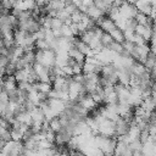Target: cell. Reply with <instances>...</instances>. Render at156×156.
Here are the masks:
<instances>
[{
	"instance_id": "obj_1",
	"label": "cell",
	"mask_w": 156,
	"mask_h": 156,
	"mask_svg": "<svg viewBox=\"0 0 156 156\" xmlns=\"http://www.w3.org/2000/svg\"><path fill=\"white\" fill-rule=\"evenodd\" d=\"M55 61H56V52L52 49L35 51V62L41 63L46 68H51L52 66H55Z\"/></svg>"
},
{
	"instance_id": "obj_2",
	"label": "cell",
	"mask_w": 156,
	"mask_h": 156,
	"mask_svg": "<svg viewBox=\"0 0 156 156\" xmlns=\"http://www.w3.org/2000/svg\"><path fill=\"white\" fill-rule=\"evenodd\" d=\"M98 133L101 134V135H105V136H116L115 122L112 119H110V118H104L99 123Z\"/></svg>"
},
{
	"instance_id": "obj_3",
	"label": "cell",
	"mask_w": 156,
	"mask_h": 156,
	"mask_svg": "<svg viewBox=\"0 0 156 156\" xmlns=\"http://www.w3.org/2000/svg\"><path fill=\"white\" fill-rule=\"evenodd\" d=\"M118 10H119V15L123 18H126V20L134 18L135 15H136V12H138L135 5L134 4H130V2H127V1H123L122 5L118 7Z\"/></svg>"
},
{
	"instance_id": "obj_4",
	"label": "cell",
	"mask_w": 156,
	"mask_h": 156,
	"mask_svg": "<svg viewBox=\"0 0 156 156\" xmlns=\"http://www.w3.org/2000/svg\"><path fill=\"white\" fill-rule=\"evenodd\" d=\"M96 26H98L99 28H101L102 32H106V33H110L111 30H113V29L116 28L115 22H113L107 15L101 16V17L96 21Z\"/></svg>"
},
{
	"instance_id": "obj_5",
	"label": "cell",
	"mask_w": 156,
	"mask_h": 156,
	"mask_svg": "<svg viewBox=\"0 0 156 156\" xmlns=\"http://www.w3.org/2000/svg\"><path fill=\"white\" fill-rule=\"evenodd\" d=\"M66 102L62 99H55V98H48V105L50 106V108L55 112L56 116H58L61 112H63V110L66 108Z\"/></svg>"
},
{
	"instance_id": "obj_6",
	"label": "cell",
	"mask_w": 156,
	"mask_h": 156,
	"mask_svg": "<svg viewBox=\"0 0 156 156\" xmlns=\"http://www.w3.org/2000/svg\"><path fill=\"white\" fill-rule=\"evenodd\" d=\"M130 127V121L123 118V117H119L116 122H115V132H116V135L119 136V135H126L128 129Z\"/></svg>"
},
{
	"instance_id": "obj_7",
	"label": "cell",
	"mask_w": 156,
	"mask_h": 156,
	"mask_svg": "<svg viewBox=\"0 0 156 156\" xmlns=\"http://www.w3.org/2000/svg\"><path fill=\"white\" fill-rule=\"evenodd\" d=\"M85 15L88 16V17H90L91 20H94V21H98L101 16H104L105 13L98 7V6H95L94 4H91L90 6H88L87 7V10H85Z\"/></svg>"
},
{
	"instance_id": "obj_8",
	"label": "cell",
	"mask_w": 156,
	"mask_h": 156,
	"mask_svg": "<svg viewBox=\"0 0 156 156\" xmlns=\"http://www.w3.org/2000/svg\"><path fill=\"white\" fill-rule=\"evenodd\" d=\"M68 56L72 57L74 61L79 62V63H84L85 57H87V56H85L84 54H82L76 46H71V48L68 49Z\"/></svg>"
},
{
	"instance_id": "obj_9",
	"label": "cell",
	"mask_w": 156,
	"mask_h": 156,
	"mask_svg": "<svg viewBox=\"0 0 156 156\" xmlns=\"http://www.w3.org/2000/svg\"><path fill=\"white\" fill-rule=\"evenodd\" d=\"M2 89L7 93L10 90H13V89H17V80L15 78V76H6L4 78V85H2Z\"/></svg>"
},
{
	"instance_id": "obj_10",
	"label": "cell",
	"mask_w": 156,
	"mask_h": 156,
	"mask_svg": "<svg viewBox=\"0 0 156 156\" xmlns=\"http://www.w3.org/2000/svg\"><path fill=\"white\" fill-rule=\"evenodd\" d=\"M15 118H16L20 123H23V124H26V126H28V127H30V124H32V116H30V113H29L28 111H26V110H22L20 113H17V115L15 116Z\"/></svg>"
},
{
	"instance_id": "obj_11",
	"label": "cell",
	"mask_w": 156,
	"mask_h": 156,
	"mask_svg": "<svg viewBox=\"0 0 156 156\" xmlns=\"http://www.w3.org/2000/svg\"><path fill=\"white\" fill-rule=\"evenodd\" d=\"M155 63H156V55L150 50V52L147 54V56H146V58H145V61H144V66H145V68L147 69V71H150L154 66H155Z\"/></svg>"
},
{
	"instance_id": "obj_12",
	"label": "cell",
	"mask_w": 156,
	"mask_h": 156,
	"mask_svg": "<svg viewBox=\"0 0 156 156\" xmlns=\"http://www.w3.org/2000/svg\"><path fill=\"white\" fill-rule=\"evenodd\" d=\"M110 35H111V38L115 40V41H118V43H123L126 39H124V34H123V30L122 29H119V28H115L113 30H111L110 33H108Z\"/></svg>"
},
{
	"instance_id": "obj_13",
	"label": "cell",
	"mask_w": 156,
	"mask_h": 156,
	"mask_svg": "<svg viewBox=\"0 0 156 156\" xmlns=\"http://www.w3.org/2000/svg\"><path fill=\"white\" fill-rule=\"evenodd\" d=\"M65 23L58 17H50V29L51 30H60Z\"/></svg>"
},
{
	"instance_id": "obj_14",
	"label": "cell",
	"mask_w": 156,
	"mask_h": 156,
	"mask_svg": "<svg viewBox=\"0 0 156 156\" xmlns=\"http://www.w3.org/2000/svg\"><path fill=\"white\" fill-rule=\"evenodd\" d=\"M49 127H50V129H51L54 133H57V132L61 130L62 124H61V122H60L58 116H57V117H54L51 121H49Z\"/></svg>"
},
{
	"instance_id": "obj_15",
	"label": "cell",
	"mask_w": 156,
	"mask_h": 156,
	"mask_svg": "<svg viewBox=\"0 0 156 156\" xmlns=\"http://www.w3.org/2000/svg\"><path fill=\"white\" fill-rule=\"evenodd\" d=\"M60 33H61V37H62V38H68V39H71V38L76 37V35L73 34L72 28H71L69 24H63L62 28L60 29Z\"/></svg>"
},
{
	"instance_id": "obj_16",
	"label": "cell",
	"mask_w": 156,
	"mask_h": 156,
	"mask_svg": "<svg viewBox=\"0 0 156 156\" xmlns=\"http://www.w3.org/2000/svg\"><path fill=\"white\" fill-rule=\"evenodd\" d=\"M34 46H35V49L37 50H49V49H51L50 48V44H49V41L46 40V39H37L35 40V43H34Z\"/></svg>"
},
{
	"instance_id": "obj_17",
	"label": "cell",
	"mask_w": 156,
	"mask_h": 156,
	"mask_svg": "<svg viewBox=\"0 0 156 156\" xmlns=\"http://www.w3.org/2000/svg\"><path fill=\"white\" fill-rule=\"evenodd\" d=\"M100 41H101V44H102V46L104 48H108L110 46V44L113 41V39L111 38V35L108 34V33H106V32H104L102 34H101V37H100Z\"/></svg>"
},
{
	"instance_id": "obj_18",
	"label": "cell",
	"mask_w": 156,
	"mask_h": 156,
	"mask_svg": "<svg viewBox=\"0 0 156 156\" xmlns=\"http://www.w3.org/2000/svg\"><path fill=\"white\" fill-rule=\"evenodd\" d=\"M107 49H110V50H112V51H115V52H117V54H122V52H123L122 43H118V41H115V40L110 44V46H108Z\"/></svg>"
},
{
	"instance_id": "obj_19",
	"label": "cell",
	"mask_w": 156,
	"mask_h": 156,
	"mask_svg": "<svg viewBox=\"0 0 156 156\" xmlns=\"http://www.w3.org/2000/svg\"><path fill=\"white\" fill-rule=\"evenodd\" d=\"M15 72H16V66H15V63L9 62V65L5 67V74H6V76H13Z\"/></svg>"
},
{
	"instance_id": "obj_20",
	"label": "cell",
	"mask_w": 156,
	"mask_h": 156,
	"mask_svg": "<svg viewBox=\"0 0 156 156\" xmlns=\"http://www.w3.org/2000/svg\"><path fill=\"white\" fill-rule=\"evenodd\" d=\"M0 5L2 9H7V10H12V4L11 0H0Z\"/></svg>"
},
{
	"instance_id": "obj_21",
	"label": "cell",
	"mask_w": 156,
	"mask_h": 156,
	"mask_svg": "<svg viewBox=\"0 0 156 156\" xmlns=\"http://www.w3.org/2000/svg\"><path fill=\"white\" fill-rule=\"evenodd\" d=\"M124 1H127V2H130V4H134V2H135V0H124Z\"/></svg>"
},
{
	"instance_id": "obj_22",
	"label": "cell",
	"mask_w": 156,
	"mask_h": 156,
	"mask_svg": "<svg viewBox=\"0 0 156 156\" xmlns=\"http://www.w3.org/2000/svg\"><path fill=\"white\" fill-rule=\"evenodd\" d=\"M154 20H156V12H155V15H154Z\"/></svg>"
},
{
	"instance_id": "obj_23",
	"label": "cell",
	"mask_w": 156,
	"mask_h": 156,
	"mask_svg": "<svg viewBox=\"0 0 156 156\" xmlns=\"http://www.w3.org/2000/svg\"><path fill=\"white\" fill-rule=\"evenodd\" d=\"M1 113H2V110H1V107H0V116H1Z\"/></svg>"
}]
</instances>
